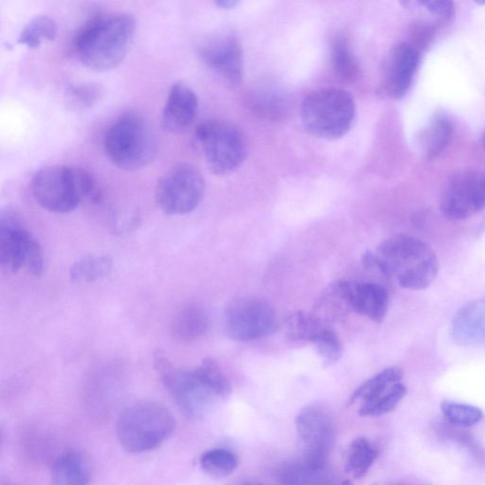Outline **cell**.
<instances>
[{"label":"cell","instance_id":"6da1fadb","mask_svg":"<svg viewBox=\"0 0 485 485\" xmlns=\"http://www.w3.org/2000/svg\"><path fill=\"white\" fill-rule=\"evenodd\" d=\"M135 28V18L129 13L98 14L76 33L74 53L84 67L100 73L112 71L128 55Z\"/></svg>","mask_w":485,"mask_h":485},{"label":"cell","instance_id":"7a4b0ae2","mask_svg":"<svg viewBox=\"0 0 485 485\" xmlns=\"http://www.w3.org/2000/svg\"><path fill=\"white\" fill-rule=\"evenodd\" d=\"M32 194L37 204L54 214H70L84 199L101 200L92 176L83 169L68 165L42 168L32 180Z\"/></svg>","mask_w":485,"mask_h":485},{"label":"cell","instance_id":"3957f363","mask_svg":"<svg viewBox=\"0 0 485 485\" xmlns=\"http://www.w3.org/2000/svg\"><path fill=\"white\" fill-rule=\"evenodd\" d=\"M104 151L125 171H138L149 166L158 154V142L144 118L135 112L121 114L103 138Z\"/></svg>","mask_w":485,"mask_h":485},{"label":"cell","instance_id":"277c9868","mask_svg":"<svg viewBox=\"0 0 485 485\" xmlns=\"http://www.w3.org/2000/svg\"><path fill=\"white\" fill-rule=\"evenodd\" d=\"M377 255L388 263L392 276L405 289L428 288L440 268L433 248L409 236L397 235L385 239L378 246Z\"/></svg>","mask_w":485,"mask_h":485},{"label":"cell","instance_id":"5b68a950","mask_svg":"<svg viewBox=\"0 0 485 485\" xmlns=\"http://www.w3.org/2000/svg\"><path fill=\"white\" fill-rule=\"evenodd\" d=\"M176 429V419L166 408L150 403L131 405L121 413L117 437L121 448L143 453L160 447Z\"/></svg>","mask_w":485,"mask_h":485},{"label":"cell","instance_id":"8992f818","mask_svg":"<svg viewBox=\"0 0 485 485\" xmlns=\"http://www.w3.org/2000/svg\"><path fill=\"white\" fill-rule=\"evenodd\" d=\"M356 108L344 90L326 88L308 94L302 102L301 117L306 131L324 140H339L351 131Z\"/></svg>","mask_w":485,"mask_h":485},{"label":"cell","instance_id":"52a82bcc","mask_svg":"<svg viewBox=\"0 0 485 485\" xmlns=\"http://www.w3.org/2000/svg\"><path fill=\"white\" fill-rule=\"evenodd\" d=\"M195 138L209 171L216 176L234 173L245 161L247 142L234 123L205 121L198 126Z\"/></svg>","mask_w":485,"mask_h":485},{"label":"cell","instance_id":"ba28073f","mask_svg":"<svg viewBox=\"0 0 485 485\" xmlns=\"http://www.w3.org/2000/svg\"><path fill=\"white\" fill-rule=\"evenodd\" d=\"M205 193V180L191 163H179L167 171L156 187V201L169 216H184L194 212Z\"/></svg>","mask_w":485,"mask_h":485},{"label":"cell","instance_id":"9c48e42d","mask_svg":"<svg viewBox=\"0 0 485 485\" xmlns=\"http://www.w3.org/2000/svg\"><path fill=\"white\" fill-rule=\"evenodd\" d=\"M153 364L163 384L186 416L200 418L213 407L218 397L201 383L195 370L175 366L161 352L154 354Z\"/></svg>","mask_w":485,"mask_h":485},{"label":"cell","instance_id":"30bf717a","mask_svg":"<svg viewBox=\"0 0 485 485\" xmlns=\"http://www.w3.org/2000/svg\"><path fill=\"white\" fill-rule=\"evenodd\" d=\"M0 263L13 272L27 270L40 276L44 270L41 247L25 226L14 215H3L0 219Z\"/></svg>","mask_w":485,"mask_h":485},{"label":"cell","instance_id":"8fae6325","mask_svg":"<svg viewBox=\"0 0 485 485\" xmlns=\"http://www.w3.org/2000/svg\"><path fill=\"white\" fill-rule=\"evenodd\" d=\"M276 311L265 301L244 298L230 303L224 314V331L230 340L250 342L276 330Z\"/></svg>","mask_w":485,"mask_h":485},{"label":"cell","instance_id":"7c38bea8","mask_svg":"<svg viewBox=\"0 0 485 485\" xmlns=\"http://www.w3.org/2000/svg\"><path fill=\"white\" fill-rule=\"evenodd\" d=\"M295 424L304 453L303 461L313 469H326L335 440L330 414L320 406H308L300 412Z\"/></svg>","mask_w":485,"mask_h":485},{"label":"cell","instance_id":"4fadbf2b","mask_svg":"<svg viewBox=\"0 0 485 485\" xmlns=\"http://www.w3.org/2000/svg\"><path fill=\"white\" fill-rule=\"evenodd\" d=\"M485 209V172L467 170L455 174L441 199V209L451 220L468 219Z\"/></svg>","mask_w":485,"mask_h":485},{"label":"cell","instance_id":"5bb4252c","mask_svg":"<svg viewBox=\"0 0 485 485\" xmlns=\"http://www.w3.org/2000/svg\"><path fill=\"white\" fill-rule=\"evenodd\" d=\"M206 66L224 82L236 87L243 77V52L233 34H219L207 39L199 50Z\"/></svg>","mask_w":485,"mask_h":485},{"label":"cell","instance_id":"9a60e30c","mask_svg":"<svg viewBox=\"0 0 485 485\" xmlns=\"http://www.w3.org/2000/svg\"><path fill=\"white\" fill-rule=\"evenodd\" d=\"M419 64L417 50L406 42L393 47L383 65L381 91L392 99L404 97L411 88Z\"/></svg>","mask_w":485,"mask_h":485},{"label":"cell","instance_id":"2e32d148","mask_svg":"<svg viewBox=\"0 0 485 485\" xmlns=\"http://www.w3.org/2000/svg\"><path fill=\"white\" fill-rule=\"evenodd\" d=\"M199 113V98L191 87L182 81L176 82L169 91L163 112V129L181 134L195 122Z\"/></svg>","mask_w":485,"mask_h":485},{"label":"cell","instance_id":"e0dca14e","mask_svg":"<svg viewBox=\"0 0 485 485\" xmlns=\"http://www.w3.org/2000/svg\"><path fill=\"white\" fill-rule=\"evenodd\" d=\"M353 309V283H331L315 304L313 314L327 325L344 322Z\"/></svg>","mask_w":485,"mask_h":485},{"label":"cell","instance_id":"ac0fdd59","mask_svg":"<svg viewBox=\"0 0 485 485\" xmlns=\"http://www.w3.org/2000/svg\"><path fill=\"white\" fill-rule=\"evenodd\" d=\"M452 335L460 344H485V300L471 302L458 312Z\"/></svg>","mask_w":485,"mask_h":485},{"label":"cell","instance_id":"d6986e66","mask_svg":"<svg viewBox=\"0 0 485 485\" xmlns=\"http://www.w3.org/2000/svg\"><path fill=\"white\" fill-rule=\"evenodd\" d=\"M389 293L379 284L353 283V309L375 323H382L389 308Z\"/></svg>","mask_w":485,"mask_h":485},{"label":"cell","instance_id":"ffe728a7","mask_svg":"<svg viewBox=\"0 0 485 485\" xmlns=\"http://www.w3.org/2000/svg\"><path fill=\"white\" fill-rule=\"evenodd\" d=\"M90 481V461L82 452H63L54 461L52 469L53 485H89Z\"/></svg>","mask_w":485,"mask_h":485},{"label":"cell","instance_id":"44dd1931","mask_svg":"<svg viewBox=\"0 0 485 485\" xmlns=\"http://www.w3.org/2000/svg\"><path fill=\"white\" fill-rule=\"evenodd\" d=\"M209 326L206 311L196 304H187L180 307L172 322V330L181 340H194L204 335Z\"/></svg>","mask_w":485,"mask_h":485},{"label":"cell","instance_id":"7402d4cb","mask_svg":"<svg viewBox=\"0 0 485 485\" xmlns=\"http://www.w3.org/2000/svg\"><path fill=\"white\" fill-rule=\"evenodd\" d=\"M454 129L452 122L445 116H435L420 136L421 152L432 160L450 144Z\"/></svg>","mask_w":485,"mask_h":485},{"label":"cell","instance_id":"603a6c76","mask_svg":"<svg viewBox=\"0 0 485 485\" xmlns=\"http://www.w3.org/2000/svg\"><path fill=\"white\" fill-rule=\"evenodd\" d=\"M403 377V372L398 367H390L378 373L352 393L349 405L354 404L357 400H362L363 405L374 403L394 384L402 383Z\"/></svg>","mask_w":485,"mask_h":485},{"label":"cell","instance_id":"cb8c5ba5","mask_svg":"<svg viewBox=\"0 0 485 485\" xmlns=\"http://www.w3.org/2000/svg\"><path fill=\"white\" fill-rule=\"evenodd\" d=\"M331 64L335 76L344 82H353L360 77V63L347 37L337 35L334 38L331 45Z\"/></svg>","mask_w":485,"mask_h":485},{"label":"cell","instance_id":"d4e9b609","mask_svg":"<svg viewBox=\"0 0 485 485\" xmlns=\"http://www.w3.org/2000/svg\"><path fill=\"white\" fill-rule=\"evenodd\" d=\"M329 325L323 322L315 314L297 312L290 315L285 325L286 340L292 344L313 343Z\"/></svg>","mask_w":485,"mask_h":485},{"label":"cell","instance_id":"484cf974","mask_svg":"<svg viewBox=\"0 0 485 485\" xmlns=\"http://www.w3.org/2000/svg\"><path fill=\"white\" fill-rule=\"evenodd\" d=\"M112 260L108 256H87L79 259L71 268V280L91 283L110 276Z\"/></svg>","mask_w":485,"mask_h":485},{"label":"cell","instance_id":"4316f807","mask_svg":"<svg viewBox=\"0 0 485 485\" xmlns=\"http://www.w3.org/2000/svg\"><path fill=\"white\" fill-rule=\"evenodd\" d=\"M378 456L377 449L366 438L355 439L349 449L345 470L355 479L364 478Z\"/></svg>","mask_w":485,"mask_h":485},{"label":"cell","instance_id":"83f0119b","mask_svg":"<svg viewBox=\"0 0 485 485\" xmlns=\"http://www.w3.org/2000/svg\"><path fill=\"white\" fill-rule=\"evenodd\" d=\"M57 30L55 21L52 17L37 15L21 31L17 42L29 49H37L44 42L54 40Z\"/></svg>","mask_w":485,"mask_h":485},{"label":"cell","instance_id":"f1b7e54d","mask_svg":"<svg viewBox=\"0 0 485 485\" xmlns=\"http://www.w3.org/2000/svg\"><path fill=\"white\" fill-rule=\"evenodd\" d=\"M281 480L284 485H333V477L327 468L315 470L304 461L286 468Z\"/></svg>","mask_w":485,"mask_h":485},{"label":"cell","instance_id":"f546056e","mask_svg":"<svg viewBox=\"0 0 485 485\" xmlns=\"http://www.w3.org/2000/svg\"><path fill=\"white\" fill-rule=\"evenodd\" d=\"M238 465L237 456L223 449L209 451L200 457V467L209 476L225 479L233 474Z\"/></svg>","mask_w":485,"mask_h":485},{"label":"cell","instance_id":"4dcf8cb0","mask_svg":"<svg viewBox=\"0 0 485 485\" xmlns=\"http://www.w3.org/2000/svg\"><path fill=\"white\" fill-rule=\"evenodd\" d=\"M201 383L218 398H227L231 393L228 378L213 358H205L195 369Z\"/></svg>","mask_w":485,"mask_h":485},{"label":"cell","instance_id":"1f68e13d","mask_svg":"<svg viewBox=\"0 0 485 485\" xmlns=\"http://www.w3.org/2000/svg\"><path fill=\"white\" fill-rule=\"evenodd\" d=\"M102 89L93 82L72 84L66 92L65 100L69 108L82 112L93 107L102 97Z\"/></svg>","mask_w":485,"mask_h":485},{"label":"cell","instance_id":"d6a6232c","mask_svg":"<svg viewBox=\"0 0 485 485\" xmlns=\"http://www.w3.org/2000/svg\"><path fill=\"white\" fill-rule=\"evenodd\" d=\"M312 344L321 356L325 367L335 364L343 356V344L331 327L326 328L315 337Z\"/></svg>","mask_w":485,"mask_h":485},{"label":"cell","instance_id":"836d02e7","mask_svg":"<svg viewBox=\"0 0 485 485\" xmlns=\"http://www.w3.org/2000/svg\"><path fill=\"white\" fill-rule=\"evenodd\" d=\"M407 393V388L402 383L394 384L387 393L374 403L363 405L358 414L361 416H379L393 411Z\"/></svg>","mask_w":485,"mask_h":485},{"label":"cell","instance_id":"e575fe53","mask_svg":"<svg viewBox=\"0 0 485 485\" xmlns=\"http://www.w3.org/2000/svg\"><path fill=\"white\" fill-rule=\"evenodd\" d=\"M441 412L450 423L461 427L473 426L482 418V412L479 408L451 402L441 404Z\"/></svg>","mask_w":485,"mask_h":485},{"label":"cell","instance_id":"d590c367","mask_svg":"<svg viewBox=\"0 0 485 485\" xmlns=\"http://www.w3.org/2000/svg\"><path fill=\"white\" fill-rule=\"evenodd\" d=\"M217 5L225 9H230L236 7L238 3L234 2V0H220V2H218Z\"/></svg>","mask_w":485,"mask_h":485},{"label":"cell","instance_id":"8d00e7d4","mask_svg":"<svg viewBox=\"0 0 485 485\" xmlns=\"http://www.w3.org/2000/svg\"><path fill=\"white\" fill-rule=\"evenodd\" d=\"M243 485H263V484L259 482L248 481V482L244 483Z\"/></svg>","mask_w":485,"mask_h":485},{"label":"cell","instance_id":"74e56055","mask_svg":"<svg viewBox=\"0 0 485 485\" xmlns=\"http://www.w3.org/2000/svg\"><path fill=\"white\" fill-rule=\"evenodd\" d=\"M341 485H354L353 482L349 480H344Z\"/></svg>","mask_w":485,"mask_h":485},{"label":"cell","instance_id":"f35d334b","mask_svg":"<svg viewBox=\"0 0 485 485\" xmlns=\"http://www.w3.org/2000/svg\"><path fill=\"white\" fill-rule=\"evenodd\" d=\"M481 141H482V144H483L484 149H485V131H484V132H483V134H482Z\"/></svg>","mask_w":485,"mask_h":485},{"label":"cell","instance_id":"ab89813d","mask_svg":"<svg viewBox=\"0 0 485 485\" xmlns=\"http://www.w3.org/2000/svg\"><path fill=\"white\" fill-rule=\"evenodd\" d=\"M4 485H16V484L8 482V483L4 484Z\"/></svg>","mask_w":485,"mask_h":485},{"label":"cell","instance_id":"60d3db41","mask_svg":"<svg viewBox=\"0 0 485 485\" xmlns=\"http://www.w3.org/2000/svg\"><path fill=\"white\" fill-rule=\"evenodd\" d=\"M390 485H403V484H397V483H394V484H390Z\"/></svg>","mask_w":485,"mask_h":485},{"label":"cell","instance_id":"b9f144b4","mask_svg":"<svg viewBox=\"0 0 485 485\" xmlns=\"http://www.w3.org/2000/svg\"><path fill=\"white\" fill-rule=\"evenodd\" d=\"M373 485H376V484H373Z\"/></svg>","mask_w":485,"mask_h":485}]
</instances>
